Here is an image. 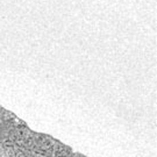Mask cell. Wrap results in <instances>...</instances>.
I'll return each mask as SVG.
<instances>
[]
</instances>
